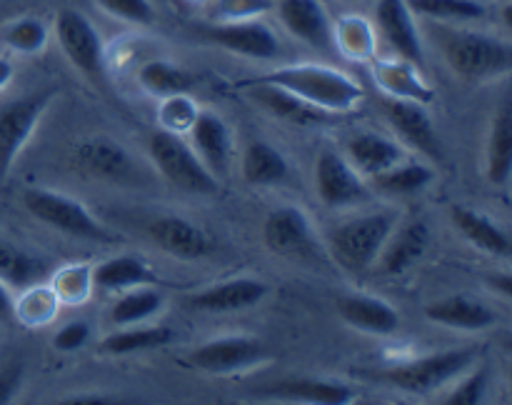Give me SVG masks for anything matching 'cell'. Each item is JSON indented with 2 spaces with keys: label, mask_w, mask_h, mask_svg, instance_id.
<instances>
[{
  "label": "cell",
  "mask_w": 512,
  "mask_h": 405,
  "mask_svg": "<svg viewBox=\"0 0 512 405\" xmlns=\"http://www.w3.org/2000/svg\"><path fill=\"white\" fill-rule=\"evenodd\" d=\"M273 0H210L208 13L213 23H235V20H255L273 10Z\"/></svg>",
  "instance_id": "cell-40"
},
{
  "label": "cell",
  "mask_w": 512,
  "mask_h": 405,
  "mask_svg": "<svg viewBox=\"0 0 512 405\" xmlns=\"http://www.w3.org/2000/svg\"><path fill=\"white\" fill-rule=\"evenodd\" d=\"M375 80L390 98L415 100V103H433L435 90L423 83V78L415 70V63L410 60H380L375 63Z\"/></svg>",
  "instance_id": "cell-22"
},
{
  "label": "cell",
  "mask_w": 512,
  "mask_h": 405,
  "mask_svg": "<svg viewBox=\"0 0 512 405\" xmlns=\"http://www.w3.org/2000/svg\"><path fill=\"white\" fill-rule=\"evenodd\" d=\"M345 3H358V0H345Z\"/></svg>",
  "instance_id": "cell-50"
},
{
  "label": "cell",
  "mask_w": 512,
  "mask_h": 405,
  "mask_svg": "<svg viewBox=\"0 0 512 405\" xmlns=\"http://www.w3.org/2000/svg\"><path fill=\"white\" fill-rule=\"evenodd\" d=\"M75 165L83 175L95 180H108V183H130L138 175L133 155L105 135H93L83 143L75 145L73 153Z\"/></svg>",
  "instance_id": "cell-9"
},
{
  "label": "cell",
  "mask_w": 512,
  "mask_h": 405,
  "mask_svg": "<svg viewBox=\"0 0 512 405\" xmlns=\"http://www.w3.org/2000/svg\"><path fill=\"white\" fill-rule=\"evenodd\" d=\"M485 390H488V368L465 378V383L448 398V405H478L483 400Z\"/></svg>",
  "instance_id": "cell-44"
},
{
  "label": "cell",
  "mask_w": 512,
  "mask_h": 405,
  "mask_svg": "<svg viewBox=\"0 0 512 405\" xmlns=\"http://www.w3.org/2000/svg\"><path fill=\"white\" fill-rule=\"evenodd\" d=\"M385 115H388L390 125L408 140L413 148H418L420 153L430 155V158L440 160L443 158V145H440L438 133H435V125L430 120L428 110L423 103H415V100H403V98H390L385 100Z\"/></svg>",
  "instance_id": "cell-14"
},
{
  "label": "cell",
  "mask_w": 512,
  "mask_h": 405,
  "mask_svg": "<svg viewBox=\"0 0 512 405\" xmlns=\"http://www.w3.org/2000/svg\"><path fill=\"white\" fill-rule=\"evenodd\" d=\"M138 80L150 95H158V98L188 93L195 88V75L168 60H148L140 68Z\"/></svg>",
  "instance_id": "cell-32"
},
{
  "label": "cell",
  "mask_w": 512,
  "mask_h": 405,
  "mask_svg": "<svg viewBox=\"0 0 512 405\" xmlns=\"http://www.w3.org/2000/svg\"><path fill=\"white\" fill-rule=\"evenodd\" d=\"M430 240L428 225L420 223V220H413L405 228H400L398 233L390 235L385 248L380 250V273L385 275H398L403 270H408L420 255L425 253Z\"/></svg>",
  "instance_id": "cell-23"
},
{
  "label": "cell",
  "mask_w": 512,
  "mask_h": 405,
  "mask_svg": "<svg viewBox=\"0 0 512 405\" xmlns=\"http://www.w3.org/2000/svg\"><path fill=\"white\" fill-rule=\"evenodd\" d=\"M425 315H428L433 323L448 325V328L458 330H485L490 328V325H495V320H498L495 310L478 303V300H470L468 295H448V298L428 305V308H425Z\"/></svg>",
  "instance_id": "cell-21"
},
{
  "label": "cell",
  "mask_w": 512,
  "mask_h": 405,
  "mask_svg": "<svg viewBox=\"0 0 512 405\" xmlns=\"http://www.w3.org/2000/svg\"><path fill=\"white\" fill-rule=\"evenodd\" d=\"M265 395H278V398L303 400V403L318 405H345L353 398V390L343 383L315 378H288L283 383H275L263 390Z\"/></svg>",
  "instance_id": "cell-25"
},
{
  "label": "cell",
  "mask_w": 512,
  "mask_h": 405,
  "mask_svg": "<svg viewBox=\"0 0 512 405\" xmlns=\"http://www.w3.org/2000/svg\"><path fill=\"white\" fill-rule=\"evenodd\" d=\"M58 310V295L53 288H38L33 285L28 295L20 303H15V318H20L28 325H43Z\"/></svg>",
  "instance_id": "cell-39"
},
{
  "label": "cell",
  "mask_w": 512,
  "mask_h": 405,
  "mask_svg": "<svg viewBox=\"0 0 512 405\" xmlns=\"http://www.w3.org/2000/svg\"><path fill=\"white\" fill-rule=\"evenodd\" d=\"M333 40L350 60H373L375 30L370 20L360 15H345L333 28Z\"/></svg>",
  "instance_id": "cell-34"
},
{
  "label": "cell",
  "mask_w": 512,
  "mask_h": 405,
  "mask_svg": "<svg viewBox=\"0 0 512 405\" xmlns=\"http://www.w3.org/2000/svg\"><path fill=\"white\" fill-rule=\"evenodd\" d=\"M50 98H53V90H40V93L0 105V183L8 178L20 148L38 128Z\"/></svg>",
  "instance_id": "cell-7"
},
{
  "label": "cell",
  "mask_w": 512,
  "mask_h": 405,
  "mask_svg": "<svg viewBox=\"0 0 512 405\" xmlns=\"http://www.w3.org/2000/svg\"><path fill=\"white\" fill-rule=\"evenodd\" d=\"M20 378H23V370H20V365H8L5 370H0V405H5L13 400V395L18 393Z\"/></svg>",
  "instance_id": "cell-46"
},
{
  "label": "cell",
  "mask_w": 512,
  "mask_h": 405,
  "mask_svg": "<svg viewBox=\"0 0 512 405\" xmlns=\"http://www.w3.org/2000/svg\"><path fill=\"white\" fill-rule=\"evenodd\" d=\"M280 23L290 35L318 50H333V23L320 0H280Z\"/></svg>",
  "instance_id": "cell-13"
},
{
  "label": "cell",
  "mask_w": 512,
  "mask_h": 405,
  "mask_svg": "<svg viewBox=\"0 0 512 405\" xmlns=\"http://www.w3.org/2000/svg\"><path fill=\"white\" fill-rule=\"evenodd\" d=\"M55 35L65 58L90 80L105 75V48L95 25L78 10H60L55 18Z\"/></svg>",
  "instance_id": "cell-8"
},
{
  "label": "cell",
  "mask_w": 512,
  "mask_h": 405,
  "mask_svg": "<svg viewBox=\"0 0 512 405\" xmlns=\"http://www.w3.org/2000/svg\"><path fill=\"white\" fill-rule=\"evenodd\" d=\"M90 288H93V275L83 265H73V268H65L63 273H58L55 280V295L58 300H68V303H83L88 298Z\"/></svg>",
  "instance_id": "cell-42"
},
{
  "label": "cell",
  "mask_w": 512,
  "mask_h": 405,
  "mask_svg": "<svg viewBox=\"0 0 512 405\" xmlns=\"http://www.w3.org/2000/svg\"><path fill=\"white\" fill-rule=\"evenodd\" d=\"M150 155L158 165L160 175L175 188L195 195H213L218 193V178L205 168L203 160L198 158L193 148L170 130H155L150 135Z\"/></svg>",
  "instance_id": "cell-3"
},
{
  "label": "cell",
  "mask_w": 512,
  "mask_h": 405,
  "mask_svg": "<svg viewBox=\"0 0 512 405\" xmlns=\"http://www.w3.org/2000/svg\"><path fill=\"white\" fill-rule=\"evenodd\" d=\"M375 188L383 190L388 195H410L423 190L425 185L433 183V170L425 165H393V168L383 170V173L373 175Z\"/></svg>",
  "instance_id": "cell-36"
},
{
  "label": "cell",
  "mask_w": 512,
  "mask_h": 405,
  "mask_svg": "<svg viewBox=\"0 0 512 405\" xmlns=\"http://www.w3.org/2000/svg\"><path fill=\"white\" fill-rule=\"evenodd\" d=\"M263 240L268 250L285 255V258L308 253L313 248V228H310L308 215L300 208H293V205L273 210L265 218Z\"/></svg>",
  "instance_id": "cell-16"
},
{
  "label": "cell",
  "mask_w": 512,
  "mask_h": 405,
  "mask_svg": "<svg viewBox=\"0 0 512 405\" xmlns=\"http://www.w3.org/2000/svg\"><path fill=\"white\" fill-rule=\"evenodd\" d=\"M148 233L160 250L178 260H200L213 250L208 233L178 215H163L153 220Z\"/></svg>",
  "instance_id": "cell-17"
},
{
  "label": "cell",
  "mask_w": 512,
  "mask_h": 405,
  "mask_svg": "<svg viewBox=\"0 0 512 405\" xmlns=\"http://www.w3.org/2000/svg\"><path fill=\"white\" fill-rule=\"evenodd\" d=\"M90 275H93V285L103 290H128L155 280V275L135 255H115V258L103 260L98 268L90 270Z\"/></svg>",
  "instance_id": "cell-31"
},
{
  "label": "cell",
  "mask_w": 512,
  "mask_h": 405,
  "mask_svg": "<svg viewBox=\"0 0 512 405\" xmlns=\"http://www.w3.org/2000/svg\"><path fill=\"white\" fill-rule=\"evenodd\" d=\"M350 158L353 165L365 175H378L393 165L403 163V148L385 135L360 133L350 140Z\"/></svg>",
  "instance_id": "cell-26"
},
{
  "label": "cell",
  "mask_w": 512,
  "mask_h": 405,
  "mask_svg": "<svg viewBox=\"0 0 512 405\" xmlns=\"http://www.w3.org/2000/svg\"><path fill=\"white\" fill-rule=\"evenodd\" d=\"M15 318V300L10 298L8 288H5V283L0 280V320L3 323H8V320Z\"/></svg>",
  "instance_id": "cell-48"
},
{
  "label": "cell",
  "mask_w": 512,
  "mask_h": 405,
  "mask_svg": "<svg viewBox=\"0 0 512 405\" xmlns=\"http://www.w3.org/2000/svg\"><path fill=\"white\" fill-rule=\"evenodd\" d=\"M512 173V105L505 100L500 113L495 115L488 145V180L498 188L510 183Z\"/></svg>",
  "instance_id": "cell-28"
},
{
  "label": "cell",
  "mask_w": 512,
  "mask_h": 405,
  "mask_svg": "<svg viewBox=\"0 0 512 405\" xmlns=\"http://www.w3.org/2000/svg\"><path fill=\"white\" fill-rule=\"evenodd\" d=\"M63 403L68 405H118V398H110V395H98V393H88V395H70L65 398Z\"/></svg>",
  "instance_id": "cell-47"
},
{
  "label": "cell",
  "mask_w": 512,
  "mask_h": 405,
  "mask_svg": "<svg viewBox=\"0 0 512 405\" xmlns=\"http://www.w3.org/2000/svg\"><path fill=\"white\" fill-rule=\"evenodd\" d=\"M198 113L200 110L195 108V103L185 93L163 98L158 110L160 123H163V128L170 130V133H185V130H190V125L198 118Z\"/></svg>",
  "instance_id": "cell-41"
},
{
  "label": "cell",
  "mask_w": 512,
  "mask_h": 405,
  "mask_svg": "<svg viewBox=\"0 0 512 405\" xmlns=\"http://www.w3.org/2000/svg\"><path fill=\"white\" fill-rule=\"evenodd\" d=\"M10 78H13V63L5 58H0V90L10 83Z\"/></svg>",
  "instance_id": "cell-49"
},
{
  "label": "cell",
  "mask_w": 512,
  "mask_h": 405,
  "mask_svg": "<svg viewBox=\"0 0 512 405\" xmlns=\"http://www.w3.org/2000/svg\"><path fill=\"white\" fill-rule=\"evenodd\" d=\"M290 173V165L278 148L268 143H250L243 158V178L250 185L283 183Z\"/></svg>",
  "instance_id": "cell-30"
},
{
  "label": "cell",
  "mask_w": 512,
  "mask_h": 405,
  "mask_svg": "<svg viewBox=\"0 0 512 405\" xmlns=\"http://www.w3.org/2000/svg\"><path fill=\"white\" fill-rule=\"evenodd\" d=\"M375 18H378L383 38L393 45L400 58L415 65L423 63V43H420V33L415 28L408 0H380Z\"/></svg>",
  "instance_id": "cell-18"
},
{
  "label": "cell",
  "mask_w": 512,
  "mask_h": 405,
  "mask_svg": "<svg viewBox=\"0 0 512 405\" xmlns=\"http://www.w3.org/2000/svg\"><path fill=\"white\" fill-rule=\"evenodd\" d=\"M395 230L393 213H370L338 225L330 233V245L340 265L348 270H368Z\"/></svg>",
  "instance_id": "cell-4"
},
{
  "label": "cell",
  "mask_w": 512,
  "mask_h": 405,
  "mask_svg": "<svg viewBox=\"0 0 512 405\" xmlns=\"http://www.w3.org/2000/svg\"><path fill=\"white\" fill-rule=\"evenodd\" d=\"M265 358V345L245 335L210 340L190 353V363L205 373H235Z\"/></svg>",
  "instance_id": "cell-11"
},
{
  "label": "cell",
  "mask_w": 512,
  "mask_h": 405,
  "mask_svg": "<svg viewBox=\"0 0 512 405\" xmlns=\"http://www.w3.org/2000/svg\"><path fill=\"white\" fill-rule=\"evenodd\" d=\"M453 223L458 225V230L470 240V243L478 245V248L485 250V253L500 255V258L510 255L512 245H510L508 233L500 230L493 220H488L483 213H478V210L455 205Z\"/></svg>",
  "instance_id": "cell-27"
},
{
  "label": "cell",
  "mask_w": 512,
  "mask_h": 405,
  "mask_svg": "<svg viewBox=\"0 0 512 405\" xmlns=\"http://www.w3.org/2000/svg\"><path fill=\"white\" fill-rule=\"evenodd\" d=\"M338 313L345 323L363 333L390 335L400 328L398 310L373 295H343L338 298Z\"/></svg>",
  "instance_id": "cell-20"
},
{
  "label": "cell",
  "mask_w": 512,
  "mask_h": 405,
  "mask_svg": "<svg viewBox=\"0 0 512 405\" xmlns=\"http://www.w3.org/2000/svg\"><path fill=\"white\" fill-rule=\"evenodd\" d=\"M190 135H193L195 153L203 160L205 168L215 178H225L233 163V135L225 120L205 110V113H198V118L190 125Z\"/></svg>",
  "instance_id": "cell-15"
},
{
  "label": "cell",
  "mask_w": 512,
  "mask_h": 405,
  "mask_svg": "<svg viewBox=\"0 0 512 405\" xmlns=\"http://www.w3.org/2000/svg\"><path fill=\"white\" fill-rule=\"evenodd\" d=\"M318 195L328 208H348L368 200V185L338 150H323L315 165Z\"/></svg>",
  "instance_id": "cell-10"
},
{
  "label": "cell",
  "mask_w": 512,
  "mask_h": 405,
  "mask_svg": "<svg viewBox=\"0 0 512 405\" xmlns=\"http://www.w3.org/2000/svg\"><path fill=\"white\" fill-rule=\"evenodd\" d=\"M113 18L133 25H150L155 20V8L150 0H95Z\"/></svg>",
  "instance_id": "cell-43"
},
{
  "label": "cell",
  "mask_w": 512,
  "mask_h": 405,
  "mask_svg": "<svg viewBox=\"0 0 512 405\" xmlns=\"http://www.w3.org/2000/svg\"><path fill=\"white\" fill-rule=\"evenodd\" d=\"M248 83L283 88L325 113H348L365 98L363 85L355 83L343 70L325 68V65H288V68H278L260 78L245 80L243 85Z\"/></svg>",
  "instance_id": "cell-1"
},
{
  "label": "cell",
  "mask_w": 512,
  "mask_h": 405,
  "mask_svg": "<svg viewBox=\"0 0 512 405\" xmlns=\"http://www.w3.org/2000/svg\"><path fill=\"white\" fill-rule=\"evenodd\" d=\"M0 38L8 48L18 50V53L35 55L48 45V28L38 18H20L15 23L5 25Z\"/></svg>",
  "instance_id": "cell-37"
},
{
  "label": "cell",
  "mask_w": 512,
  "mask_h": 405,
  "mask_svg": "<svg viewBox=\"0 0 512 405\" xmlns=\"http://www.w3.org/2000/svg\"><path fill=\"white\" fill-rule=\"evenodd\" d=\"M268 295V285L258 278H235L190 295L188 305L203 313H233L258 305Z\"/></svg>",
  "instance_id": "cell-19"
},
{
  "label": "cell",
  "mask_w": 512,
  "mask_h": 405,
  "mask_svg": "<svg viewBox=\"0 0 512 405\" xmlns=\"http://www.w3.org/2000/svg\"><path fill=\"white\" fill-rule=\"evenodd\" d=\"M475 363V350H445V353L425 355V358L413 360V363L398 365L378 373L380 380L390 383L393 388L405 390V393H433L440 385L450 383L460 373Z\"/></svg>",
  "instance_id": "cell-6"
},
{
  "label": "cell",
  "mask_w": 512,
  "mask_h": 405,
  "mask_svg": "<svg viewBox=\"0 0 512 405\" xmlns=\"http://www.w3.org/2000/svg\"><path fill=\"white\" fill-rule=\"evenodd\" d=\"M445 58L463 78H490L508 73L512 50L505 40L473 30H458L445 40Z\"/></svg>",
  "instance_id": "cell-5"
},
{
  "label": "cell",
  "mask_w": 512,
  "mask_h": 405,
  "mask_svg": "<svg viewBox=\"0 0 512 405\" xmlns=\"http://www.w3.org/2000/svg\"><path fill=\"white\" fill-rule=\"evenodd\" d=\"M175 338V333L165 325H153V328H133V325H123V330L110 333L108 338L100 343V350L108 355H128L138 353V350L160 348L168 345Z\"/></svg>",
  "instance_id": "cell-33"
},
{
  "label": "cell",
  "mask_w": 512,
  "mask_h": 405,
  "mask_svg": "<svg viewBox=\"0 0 512 405\" xmlns=\"http://www.w3.org/2000/svg\"><path fill=\"white\" fill-rule=\"evenodd\" d=\"M160 308H163V295L158 290L135 285V288H128V293L115 300V305L110 308V318H113L115 325L123 328V325H135L140 320L150 318Z\"/></svg>",
  "instance_id": "cell-35"
},
{
  "label": "cell",
  "mask_w": 512,
  "mask_h": 405,
  "mask_svg": "<svg viewBox=\"0 0 512 405\" xmlns=\"http://www.w3.org/2000/svg\"><path fill=\"white\" fill-rule=\"evenodd\" d=\"M243 88H250V95L258 100L263 108H268L270 113L278 115V118L288 120V123L298 125H313V123H325L328 113L315 105L305 103L298 95L288 93L283 88H275V85H263V83H248Z\"/></svg>",
  "instance_id": "cell-24"
},
{
  "label": "cell",
  "mask_w": 512,
  "mask_h": 405,
  "mask_svg": "<svg viewBox=\"0 0 512 405\" xmlns=\"http://www.w3.org/2000/svg\"><path fill=\"white\" fill-rule=\"evenodd\" d=\"M23 205L40 223L50 225V228L60 230L65 235H73V238L95 240V243H115L118 240V235L105 228L100 220H95L85 205H80L78 200L68 198L63 193L28 188L23 190Z\"/></svg>",
  "instance_id": "cell-2"
},
{
  "label": "cell",
  "mask_w": 512,
  "mask_h": 405,
  "mask_svg": "<svg viewBox=\"0 0 512 405\" xmlns=\"http://www.w3.org/2000/svg\"><path fill=\"white\" fill-rule=\"evenodd\" d=\"M210 40L230 53L245 55V58L270 60L278 55L280 43L273 30L265 23L255 20H235V23H215L208 28Z\"/></svg>",
  "instance_id": "cell-12"
},
{
  "label": "cell",
  "mask_w": 512,
  "mask_h": 405,
  "mask_svg": "<svg viewBox=\"0 0 512 405\" xmlns=\"http://www.w3.org/2000/svg\"><path fill=\"white\" fill-rule=\"evenodd\" d=\"M45 273H48V263L43 258L8 243V240H0V280L5 285L30 288L40 278H45Z\"/></svg>",
  "instance_id": "cell-29"
},
{
  "label": "cell",
  "mask_w": 512,
  "mask_h": 405,
  "mask_svg": "<svg viewBox=\"0 0 512 405\" xmlns=\"http://www.w3.org/2000/svg\"><path fill=\"white\" fill-rule=\"evenodd\" d=\"M408 8L435 20H480L485 15L478 0H408Z\"/></svg>",
  "instance_id": "cell-38"
},
{
  "label": "cell",
  "mask_w": 512,
  "mask_h": 405,
  "mask_svg": "<svg viewBox=\"0 0 512 405\" xmlns=\"http://www.w3.org/2000/svg\"><path fill=\"white\" fill-rule=\"evenodd\" d=\"M90 338V325L83 323V320H73V323L63 325V328L55 333L53 345L63 353H73V350H80Z\"/></svg>",
  "instance_id": "cell-45"
}]
</instances>
